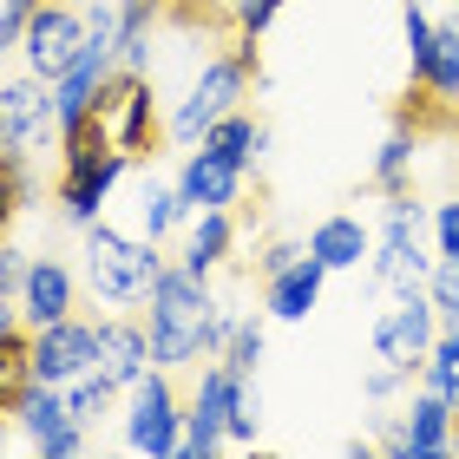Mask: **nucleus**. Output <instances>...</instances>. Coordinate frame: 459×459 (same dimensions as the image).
<instances>
[{"instance_id":"obj_17","label":"nucleus","mask_w":459,"mask_h":459,"mask_svg":"<svg viewBox=\"0 0 459 459\" xmlns=\"http://www.w3.org/2000/svg\"><path fill=\"white\" fill-rule=\"evenodd\" d=\"M73 308H79V276L59 256H33L27 263V282H20V316H27V328L66 322Z\"/></svg>"},{"instance_id":"obj_1","label":"nucleus","mask_w":459,"mask_h":459,"mask_svg":"<svg viewBox=\"0 0 459 459\" xmlns=\"http://www.w3.org/2000/svg\"><path fill=\"white\" fill-rule=\"evenodd\" d=\"M211 316H217V296H211V276H197L191 263H164L152 296H144V322H152V361L158 368H197L211 354Z\"/></svg>"},{"instance_id":"obj_20","label":"nucleus","mask_w":459,"mask_h":459,"mask_svg":"<svg viewBox=\"0 0 459 459\" xmlns=\"http://www.w3.org/2000/svg\"><path fill=\"white\" fill-rule=\"evenodd\" d=\"M230 249H237V217L230 211H191V237H184L178 263H191L197 276H211V269L230 263Z\"/></svg>"},{"instance_id":"obj_5","label":"nucleus","mask_w":459,"mask_h":459,"mask_svg":"<svg viewBox=\"0 0 459 459\" xmlns=\"http://www.w3.org/2000/svg\"><path fill=\"white\" fill-rule=\"evenodd\" d=\"M0 413H7V427H13V433H20V440H27L39 459H79V453L92 446V427H79V420H73L66 387L27 381V387H20Z\"/></svg>"},{"instance_id":"obj_21","label":"nucleus","mask_w":459,"mask_h":459,"mask_svg":"<svg viewBox=\"0 0 459 459\" xmlns=\"http://www.w3.org/2000/svg\"><path fill=\"white\" fill-rule=\"evenodd\" d=\"M191 217V204H184V191H178V178L164 184V178H152L144 171V184H138V237H152V243H164L171 230Z\"/></svg>"},{"instance_id":"obj_23","label":"nucleus","mask_w":459,"mask_h":459,"mask_svg":"<svg viewBox=\"0 0 459 459\" xmlns=\"http://www.w3.org/2000/svg\"><path fill=\"white\" fill-rule=\"evenodd\" d=\"M413 92H427V99H459V20H446V27L433 33L427 73L413 79Z\"/></svg>"},{"instance_id":"obj_19","label":"nucleus","mask_w":459,"mask_h":459,"mask_svg":"<svg viewBox=\"0 0 459 459\" xmlns=\"http://www.w3.org/2000/svg\"><path fill=\"white\" fill-rule=\"evenodd\" d=\"M308 249L328 263V276H348V269L374 263V230L354 211H335V217H322L316 230H308Z\"/></svg>"},{"instance_id":"obj_2","label":"nucleus","mask_w":459,"mask_h":459,"mask_svg":"<svg viewBox=\"0 0 459 459\" xmlns=\"http://www.w3.org/2000/svg\"><path fill=\"white\" fill-rule=\"evenodd\" d=\"M125 171H132V152H118L112 132L99 118L73 125V132H59V217L92 230L99 211H106V197L125 184Z\"/></svg>"},{"instance_id":"obj_22","label":"nucleus","mask_w":459,"mask_h":459,"mask_svg":"<svg viewBox=\"0 0 459 459\" xmlns=\"http://www.w3.org/2000/svg\"><path fill=\"white\" fill-rule=\"evenodd\" d=\"M413 152H420V132H413V112H407V118L381 138V152H374V184H381V197H387V191H407Z\"/></svg>"},{"instance_id":"obj_15","label":"nucleus","mask_w":459,"mask_h":459,"mask_svg":"<svg viewBox=\"0 0 459 459\" xmlns=\"http://www.w3.org/2000/svg\"><path fill=\"white\" fill-rule=\"evenodd\" d=\"M243 184H249V164L211 152V144H197L178 164V191H184L191 211H230V204H243Z\"/></svg>"},{"instance_id":"obj_3","label":"nucleus","mask_w":459,"mask_h":459,"mask_svg":"<svg viewBox=\"0 0 459 459\" xmlns=\"http://www.w3.org/2000/svg\"><path fill=\"white\" fill-rule=\"evenodd\" d=\"M263 73V59H256V33H237V47L217 53V59H204L197 79L184 86L178 99V112L164 118V132H171L178 144H204V132H211L217 118H230L243 106V92H249V79Z\"/></svg>"},{"instance_id":"obj_10","label":"nucleus","mask_w":459,"mask_h":459,"mask_svg":"<svg viewBox=\"0 0 459 459\" xmlns=\"http://www.w3.org/2000/svg\"><path fill=\"white\" fill-rule=\"evenodd\" d=\"M92 118L112 132V144H118V152L144 158V152H152V144L164 138V125H158V92H152V73L118 66V73L106 79V92H99Z\"/></svg>"},{"instance_id":"obj_24","label":"nucleus","mask_w":459,"mask_h":459,"mask_svg":"<svg viewBox=\"0 0 459 459\" xmlns=\"http://www.w3.org/2000/svg\"><path fill=\"white\" fill-rule=\"evenodd\" d=\"M152 47H158V0H125L118 66H132V73H152Z\"/></svg>"},{"instance_id":"obj_12","label":"nucleus","mask_w":459,"mask_h":459,"mask_svg":"<svg viewBox=\"0 0 459 459\" xmlns=\"http://www.w3.org/2000/svg\"><path fill=\"white\" fill-rule=\"evenodd\" d=\"M27 374H33V381H47V387H73L79 374H99V322L66 316V322L33 328Z\"/></svg>"},{"instance_id":"obj_8","label":"nucleus","mask_w":459,"mask_h":459,"mask_svg":"<svg viewBox=\"0 0 459 459\" xmlns=\"http://www.w3.org/2000/svg\"><path fill=\"white\" fill-rule=\"evenodd\" d=\"M440 308H433L427 289H394V302L374 316V361H394V368H427L433 342H440Z\"/></svg>"},{"instance_id":"obj_6","label":"nucleus","mask_w":459,"mask_h":459,"mask_svg":"<svg viewBox=\"0 0 459 459\" xmlns=\"http://www.w3.org/2000/svg\"><path fill=\"white\" fill-rule=\"evenodd\" d=\"M118 433H125V446H132L138 459L178 453V440H184V394H178V381H171V368H152L138 387H125Z\"/></svg>"},{"instance_id":"obj_29","label":"nucleus","mask_w":459,"mask_h":459,"mask_svg":"<svg viewBox=\"0 0 459 459\" xmlns=\"http://www.w3.org/2000/svg\"><path fill=\"white\" fill-rule=\"evenodd\" d=\"M401 27H407V73L420 79V73H427V53H433V33H440V20L427 13V0H407V20H401Z\"/></svg>"},{"instance_id":"obj_26","label":"nucleus","mask_w":459,"mask_h":459,"mask_svg":"<svg viewBox=\"0 0 459 459\" xmlns=\"http://www.w3.org/2000/svg\"><path fill=\"white\" fill-rule=\"evenodd\" d=\"M427 387L440 394V401H453L459 407V328H440V342H433V354H427Z\"/></svg>"},{"instance_id":"obj_4","label":"nucleus","mask_w":459,"mask_h":459,"mask_svg":"<svg viewBox=\"0 0 459 459\" xmlns=\"http://www.w3.org/2000/svg\"><path fill=\"white\" fill-rule=\"evenodd\" d=\"M158 269H164V256H158V243L152 237H125V230H112V223H92L86 230V289L99 302H112V308H132V302H144L152 296V282H158Z\"/></svg>"},{"instance_id":"obj_37","label":"nucleus","mask_w":459,"mask_h":459,"mask_svg":"<svg viewBox=\"0 0 459 459\" xmlns=\"http://www.w3.org/2000/svg\"><path fill=\"white\" fill-rule=\"evenodd\" d=\"M453 453H459V420H453Z\"/></svg>"},{"instance_id":"obj_18","label":"nucleus","mask_w":459,"mask_h":459,"mask_svg":"<svg viewBox=\"0 0 459 459\" xmlns=\"http://www.w3.org/2000/svg\"><path fill=\"white\" fill-rule=\"evenodd\" d=\"M322 282H328V263L316 256V249H302L282 276L263 282V308L276 322H308V316H316V302H322Z\"/></svg>"},{"instance_id":"obj_27","label":"nucleus","mask_w":459,"mask_h":459,"mask_svg":"<svg viewBox=\"0 0 459 459\" xmlns=\"http://www.w3.org/2000/svg\"><path fill=\"white\" fill-rule=\"evenodd\" d=\"M66 401H73V420L79 427H99L112 413V401H118V387L106 381V374H79V381L66 387Z\"/></svg>"},{"instance_id":"obj_16","label":"nucleus","mask_w":459,"mask_h":459,"mask_svg":"<svg viewBox=\"0 0 459 459\" xmlns=\"http://www.w3.org/2000/svg\"><path fill=\"white\" fill-rule=\"evenodd\" d=\"M152 322H132V316H112V322H99V374L125 394V387H138L144 374H152Z\"/></svg>"},{"instance_id":"obj_25","label":"nucleus","mask_w":459,"mask_h":459,"mask_svg":"<svg viewBox=\"0 0 459 459\" xmlns=\"http://www.w3.org/2000/svg\"><path fill=\"white\" fill-rule=\"evenodd\" d=\"M204 144H211V152H223V158H237V164H256V158H263V144H269V132L237 106L230 118H217L211 132H204Z\"/></svg>"},{"instance_id":"obj_9","label":"nucleus","mask_w":459,"mask_h":459,"mask_svg":"<svg viewBox=\"0 0 459 459\" xmlns=\"http://www.w3.org/2000/svg\"><path fill=\"white\" fill-rule=\"evenodd\" d=\"M230 413H237V368L230 361H197L191 401H184V459H211L230 446Z\"/></svg>"},{"instance_id":"obj_28","label":"nucleus","mask_w":459,"mask_h":459,"mask_svg":"<svg viewBox=\"0 0 459 459\" xmlns=\"http://www.w3.org/2000/svg\"><path fill=\"white\" fill-rule=\"evenodd\" d=\"M263 433V387L256 374H237V413H230V446H256Z\"/></svg>"},{"instance_id":"obj_31","label":"nucleus","mask_w":459,"mask_h":459,"mask_svg":"<svg viewBox=\"0 0 459 459\" xmlns=\"http://www.w3.org/2000/svg\"><path fill=\"white\" fill-rule=\"evenodd\" d=\"M223 361L230 368H237V374H256L263 368V322H237V342H230V354H223Z\"/></svg>"},{"instance_id":"obj_14","label":"nucleus","mask_w":459,"mask_h":459,"mask_svg":"<svg viewBox=\"0 0 459 459\" xmlns=\"http://www.w3.org/2000/svg\"><path fill=\"white\" fill-rule=\"evenodd\" d=\"M453 420H459V407L440 401L433 387H420L401 413H394V427L381 433V453H394V459H440V453H453Z\"/></svg>"},{"instance_id":"obj_38","label":"nucleus","mask_w":459,"mask_h":459,"mask_svg":"<svg viewBox=\"0 0 459 459\" xmlns=\"http://www.w3.org/2000/svg\"><path fill=\"white\" fill-rule=\"evenodd\" d=\"M453 13H459V0H453Z\"/></svg>"},{"instance_id":"obj_11","label":"nucleus","mask_w":459,"mask_h":459,"mask_svg":"<svg viewBox=\"0 0 459 459\" xmlns=\"http://www.w3.org/2000/svg\"><path fill=\"white\" fill-rule=\"evenodd\" d=\"M59 138V106H53V86L39 73H13L0 86V152L13 158H33Z\"/></svg>"},{"instance_id":"obj_35","label":"nucleus","mask_w":459,"mask_h":459,"mask_svg":"<svg viewBox=\"0 0 459 459\" xmlns=\"http://www.w3.org/2000/svg\"><path fill=\"white\" fill-rule=\"evenodd\" d=\"M27 263H33L27 249H13V243L0 249V302H13V308H20V282H27Z\"/></svg>"},{"instance_id":"obj_33","label":"nucleus","mask_w":459,"mask_h":459,"mask_svg":"<svg viewBox=\"0 0 459 459\" xmlns=\"http://www.w3.org/2000/svg\"><path fill=\"white\" fill-rule=\"evenodd\" d=\"M39 13V0H0V47H20Z\"/></svg>"},{"instance_id":"obj_7","label":"nucleus","mask_w":459,"mask_h":459,"mask_svg":"<svg viewBox=\"0 0 459 459\" xmlns=\"http://www.w3.org/2000/svg\"><path fill=\"white\" fill-rule=\"evenodd\" d=\"M420 223H427V204L413 191H387V211H381V230H374V276L387 289H427L433 263L420 249Z\"/></svg>"},{"instance_id":"obj_36","label":"nucleus","mask_w":459,"mask_h":459,"mask_svg":"<svg viewBox=\"0 0 459 459\" xmlns=\"http://www.w3.org/2000/svg\"><path fill=\"white\" fill-rule=\"evenodd\" d=\"M302 249H308V243H289V237H276V243H263V249H256V276H263V282H269V276H282V269L296 263Z\"/></svg>"},{"instance_id":"obj_13","label":"nucleus","mask_w":459,"mask_h":459,"mask_svg":"<svg viewBox=\"0 0 459 459\" xmlns=\"http://www.w3.org/2000/svg\"><path fill=\"white\" fill-rule=\"evenodd\" d=\"M86 7H66V0H39V13H33V27L27 39H20V53H27V73H39L53 86L59 73L79 59V47H86Z\"/></svg>"},{"instance_id":"obj_32","label":"nucleus","mask_w":459,"mask_h":459,"mask_svg":"<svg viewBox=\"0 0 459 459\" xmlns=\"http://www.w3.org/2000/svg\"><path fill=\"white\" fill-rule=\"evenodd\" d=\"M282 13V0H230V20H237V33H269V20Z\"/></svg>"},{"instance_id":"obj_30","label":"nucleus","mask_w":459,"mask_h":459,"mask_svg":"<svg viewBox=\"0 0 459 459\" xmlns=\"http://www.w3.org/2000/svg\"><path fill=\"white\" fill-rule=\"evenodd\" d=\"M427 296H433V308H440V322H459V256H440V263H433Z\"/></svg>"},{"instance_id":"obj_34","label":"nucleus","mask_w":459,"mask_h":459,"mask_svg":"<svg viewBox=\"0 0 459 459\" xmlns=\"http://www.w3.org/2000/svg\"><path fill=\"white\" fill-rule=\"evenodd\" d=\"M433 249H440V256H459V197L433 204Z\"/></svg>"}]
</instances>
